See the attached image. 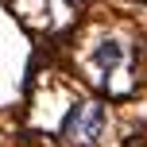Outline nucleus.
<instances>
[{
  "instance_id": "nucleus-1",
  "label": "nucleus",
  "mask_w": 147,
  "mask_h": 147,
  "mask_svg": "<svg viewBox=\"0 0 147 147\" xmlns=\"http://www.w3.org/2000/svg\"><path fill=\"white\" fill-rule=\"evenodd\" d=\"M101 132H105V105L101 101L74 105L66 116H62V140H74V143L89 147Z\"/></svg>"
},
{
  "instance_id": "nucleus-2",
  "label": "nucleus",
  "mask_w": 147,
  "mask_h": 147,
  "mask_svg": "<svg viewBox=\"0 0 147 147\" xmlns=\"http://www.w3.org/2000/svg\"><path fill=\"white\" fill-rule=\"evenodd\" d=\"M124 62H128V47H124V39H101V43L93 47V66H97V70L112 74L116 66H124Z\"/></svg>"
}]
</instances>
